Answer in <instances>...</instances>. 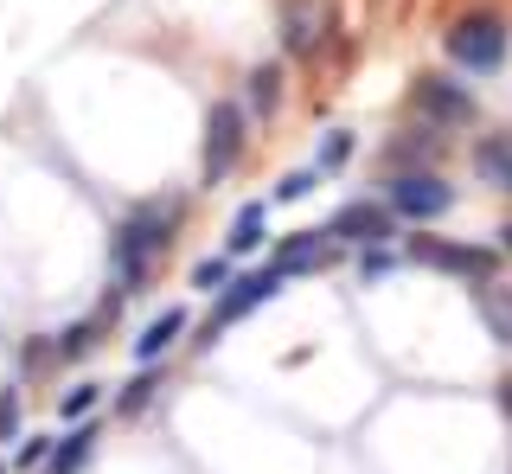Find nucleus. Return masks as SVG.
<instances>
[{
	"mask_svg": "<svg viewBox=\"0 0 512 474\" xmlns=\"http://www.w3.org/2000/svg\"><path fill=\"white\" fill-rule=\"evenodd\" d=\"M0 474H7V468H0Z\"/></svg>",
	"mask_w": 512,
	"mask_h": 474,
	"instance_id": "obj_26",
	"label": "nucleus"
},
{
	"mask_svg": "<svg viewBox=\"0 0 512 474\" xmlns=\"http://www.w3.org/2000/svg\"><path fill=\"white\" fill-rule=\"evenodd\" d=\"M506 410H512V385H506Z\"/></svg>",
	"mask_w": 512,
	"mask_h": 474,
	"instance_id": "obj_25",
	"label": "nucleus"
},
{
	"mask_svg": "<svg viewBox=\"0 0 512 474\" xmlns=\"http://www.w3.org/2000/svg\"><path fill=\"white\" fill-rule=\"evenodd\" d=\"M391 205H372V199H352L340 218L327 225V237H346V244H365V250H378L384 237H391Z\"/></svg>",
	"mask_w": 512,
	"mask_h": 474,
	"instance_id": "obj_7",
	"label": "nucleus"
},
{
	"mask_svg": "<svg viewBox=\"0 0 512 474\" xmlns=\"http://www.w3.org/2000/svg\"><path fill=\"white\" fill-rule=\"evenodd\" d=\"M500 237H506V250H512V225H506V231H500Z\"/></svg>",
	"mask_w": 512,
	"mask_h": 474,
	"instance_id": "obj_24",
	"label": "nucleus"
},
{
	"mask_svg": "<svg viewBox=\"0 0 512 474\" xmlns=\"http://www.w3.org/2000/svg\"><path fill=\"white\" fill-rule=\"evenodd\" d=\"M90 449H96V423H71L64 442L52 449V474H77V468L90 462Z\"/></svg>",
	"mask_w": 512,
	"mask_h": 474,
	"instance_id": "obj_12",
	"label": "nucleus"
},
{
	"mask_svg": "<svg viewBox=\"0 0 512 474\" xmlns=\"http://www.w3.org/2000/svg\"><path fill=\"white\" fill-rule=\"evenodd\" d=\"M282 97V65H256L250 71V90H244V109H256V116H269Z\"/></svg>",
	"mask_w": 512,
	"mask_h": 474,
	"instance_id": "obj_14",
	"label": "nucleus"
},
{
	"mask_svg": "<svg viewBox=\"0 0 512 474\" xmlns=\"http://www.w3.org/2000/svg\"><path fill=\"white\" fill-rule=\"evenodd\" d=\"M282 270H276V263H269V270H256V276H237L231 282V289H224L218 295V314H212V327H205V340L199 346H212L218 340V327H231V321H244V314L250 308H263V302H276V295H282Z\"/></svg>",
	"mask_w": 512,
	"mask_h": 474,
	"instance_id": "obj_4",
	"label": "nucleus"
},
{
	"mask_svg": "<svg viewBox=\"0 0 512 474\" xmlns=\"http://www.w3.org/2000/svg\"><path fill=\"white\" fill-rule=\"evenodd\" d=\"M314 263H320V231H295V237L276 250V270H282V276H301V270H314Z\"/></svg>",
	"mask_w": 512,
	"mask_h": 474,
	"instance_id": "obj_13",
	"label": "nucleus"
},
{
	"mask_svg": "<svg viewBox=\"0 0 512 474\" xmlns=\"http://www.w3.org/2000/svg\"><path fill=\"white\" fill-rule=\"evenodd\" d=\"M52 449H58V436H20V449H13V468H20V474L52 468Z\"/></svg>",
	"mask_w": 512,
	"mask_h": 474,
	"instance_id": "obj_16",
	"label": "nucleus"
},
{
	"mask_svg": "<svg viewBox=\"0 0 512 474\" xmlns=\"http://www.w3.org/2000/svg\"><path fill=\"white\" fill-rule=\"evenodd\" d=\"M346 161H352V129H333L327 148H320V161H314V173H333V167H346Z\"/></svg>",
	"mask_w": 512,
	"mask_h": 474,
	"instance_id": "obj_20",
	"label": "nucleus"
},
{
	"mask_svg": "<svg viewBox=\"0 0 512 474\" xmlns=\"http://www.w3.org/2000/svg\"><path fill=\"white\" fill-rule=\"evenodd\" d=\"M231 257H205L199 263V270H192V289H199V295H218V289H231Z\"/></svg>",
	"mask_w": 512,
	"mask_h": 474,
	"instance_id": "obj_18",
	"label": "nucleus"
},
{
	"mask_svg": "<svg viewBox=\"0 0 512 474\" xmlns=\"http://www.w3.org/2000/svg\"><path fill=\"white\" fill-rule=\"evenodd\" d=\"M237 154H244V109H237V103H218L212 116H205V161H199V180L218 186L224 173L237 167Z\"/></svg>",
	"mask_w": 512,
	"mask_h": 474,
	"instance_id": "obj_2",
	"label": "nucleus"
},
{
	"mask_svg": "<svg viewBox=\"0 0 512 474\" xmlns=\"http://www.w3.org/2000/svg\"><path fill=\"white\" fill-rule=\"evenodd\" d=\"M474 167L487 173L493 186H506V193H512V141H480V148H474Z\"/></svg>",
	"mask_w": 512,
	"mask_h": 474,
	"instance_id": "obj_15",
	"label": "nucleus"
},
{
	"mask_svg": "<svg viewBox=\"0 0 512 474\" xmlns=\"http://www.w3.org/2000/svg\"><path fill=\"white\" fill-rule=\"evenodd\" d=\"M327 26H333V7H327V0H282V45H288L295 58L320 52Z\"/></svg>",
	"mask_w": 512,
	"mask_h": 474,
	"instance_id": "obj_6",
	"label": "nucleus"
},
{
	"mask_svg": "<svg viewBox=\"0 0 512 474\" xmlns=\"http://www.w3.org/2000/svg\"><path fill=\"white\" fill-rule=\"evenodd\" d=\"M263 225H269V199L237 205V218H231V257H250V250L263 244Z\"/></svg>",
	"mask_w": 512,
	"mask_h": 474,
	"instance_id": "obj_11",
	"label": "nucleus"
},
{
	"mask_svg": "<svg viewBox=\"0 0 512 474\" xmlns=\"http://www.w3.org/2000/svg\"><path fill=\"white\" fill-rule=\"evenodd\" d=\"M160 244H167V212H154V205H148V212H135V218H128V225L116 231V250H109V257H116V282H122V295L135 289L141 276H148V257H154Z\"/></svg>",
	"mask_w": 512,
	"mask_h": 474,
	"instance_id": "obj_1",
	"label": "nucleus"
},
{
	"mask_svg": "<svg viewBox=\"0 0 512 474\" xmlns=\"http://www.w3.org/2000/svg\"><path fill=\"white\" fill-rule=\"evenodd\" d=\"M359 270H365V276H384V270H391V250H365Z\"/></svg>",
	"mask_w": 512,
	"mask_h": 474,
	"instance_id": "obj_23",
	"label": "nucleus"
},
{
	"mask_svg": "<svg viewBox=\"0 0 512 474\" xmlns=\"http://www.w3.org/2000/svg\"><path fill=\"white\" fill-rule=\"evenodd\" d=\"M13 430H20V391L7 385V391H0V442H7Z\"/></svg>",
	"mask_w": 512,
	"mask_h": 474,
	"instance_id": "obj_22",
	"label": "nucleus"
},
{
	"mask_svg": "<svg viewBox=\"0 0 512 474\" xmlns=\"http://www.w3.org/2000/svg\"><path fill=\"white\" fill-rule=\"evenodd\" d=\"M410 257H416V263H436V270H468V276L493 263L487 250H455V244H429V237H416V244H410Z\"/></svg>",
	"mask_w": 512,
	"mask_h": 474,
	"instance_id": "obj_10",
	"label": "nucleus"
},
{
	"mask_svg": "<svg viewBox=\"0 0 512 474\" xmlns=\"http://www.w3.org/2000/svg\"><path fill=\"white\" fill-rule=\"evenodd\" d=\"M96 398H103V385H71V391L58 398V417H64V423H90Z\"/></svg>",
	"mask_w": 512,
	"mask_h": 474,
	"instance_id": "obj_17",
	"label": "nucleus"
},
{
	"mask_svg": "<svg viewBox=\"0 0 512 474\" xmlns=\"http://www.w3.org/2000/svg\"><path fill=\"white\" fill-rule=\"evenodd\" d=\"M314 180H320L314 167H295V173H282V180H276V205H295V199H308V193H314Z\"/></svg>",
	"mask_w": 512,
	"mask_h": 474,
	"instance_id": "obj_19",
	"label": "nucleus"
},
{
	"mask_svg": "<svg viewBox=\"0 0 512 474\" xmlns=\"http://www.w3.org/2000/svg\"><path fill=\"white\" fill-rule=\"evenodd\" d=\"M448 58H455L461 71H500V58H506V26L493 20V13L461 20L455 33H448Z\"/></svg>",
	"mask_w": 512,
	"mask_h": 474,
	"instance_id": "obj_3",
	"label": "nucleus"
},
{
	"mask_svg": "<svg viewBox=\"0 0 512 474\" xmlns=\"http://www.w3.org/2000/svg\"><path fill=\"white\" fill-rule=\"evenodd\" d=\"M416 109H423L429 122H468L474 97L455 84V77H423V84H416Z\"/></svg>",
	"mask_w": 512,
	"mask_h": 474,
	"instance_id": "obj_8",
	"label": "nucleus"
},
{
	"mask_svg": "<svg viewBox=\"0 0 512 474\" xmlns=\"http://www.w3.org/2000/svg\"><path fill=\"white\" fill-rule=\"evenodd\" d=\"M448 205H455V193H448L436 173H397L391 180V212L397 218H416V225H423V218H442Z\"/></svg>",
	"mask_w": 512,
	"mask_h": 474,
	"instance_id": "obj_5",
	"label": "nucleus"
},
{
	"mask_svg": "<svg viewBox=\"0 0 512 474\" xmlns=\"http://www.w3.org/2000/svg\"><path fill=\"white\" fill-rule=\"evenodd\" d=\"M154 398V366H141L135 378H128V385H122V398H116V410H141V404H148Z\"/></svg>",
	"mask_w": 512,
	"mask_h": 474,
	"instance_id": "obj_21",
	"label": "nucleus"
},
{
	"mask_svg": "<svg viewBox=\"0 0 512 474\" xmlns=\"http://www.w3.org/2000/svg\"><path fill=\"white\" fill-rule=\"evenodd\" d=\"M186 321H192L186 308H160L154 321L141 327V340H135V359H141V366H160V353H167V346L186 334Z\"/></svg>",
	"mask_w": 512,
	"mask_h": 474,
	"instance_id": "obj_9",
	"label": "nucleus"
}]
</instances>
